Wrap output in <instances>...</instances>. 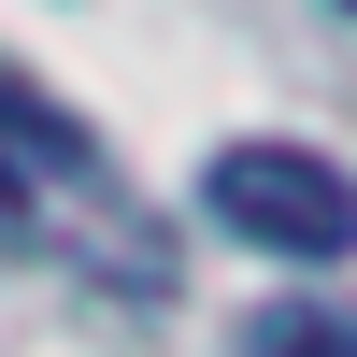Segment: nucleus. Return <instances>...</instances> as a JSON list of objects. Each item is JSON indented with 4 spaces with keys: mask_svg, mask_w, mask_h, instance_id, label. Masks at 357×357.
Returning <instances> with one entry per match:
<instances>
[{
    "mask_svg": "<svg viewBox=\"0 0 357 357\" xmlns=\"http://www.w3.org/2000/svg\"><path fill=\"white\" fill-rule=\"evenodd\" d=\"M0 243L86 272L100 301H172V229L143 215V186L43 100V86H0Z\"/></svg>",
    "mask_w": 357,
    "mask_h": 357,
    "instance_id": "1",
    "label": "nucleus"
},
{
    "mask_svg": "<svg viewBox=\"0 0 357 357\" xmlns=\"http://www.w3.org/2000/svg\"><path fill=\"white\" fill-rule=\"evenodd\" d=\"M200 200H215V229H243L257 257H343L357 243V172H329L314 143H215Z\"/></svg>",
    "mask_w": 357,
    "mask_h": 357,
    "instance_id": "2",
    "label": "nucleus"
},
{
    "mask_svg": "<svg viewBox=\"0 0 357 357\" xmlns=\"http://www.w3.org/2000/svg\"><path fill=\"white\" fill-rule=\"evenodd\" d=\"M243 357H357V314H329V301H286V314H257V343Z\"/></svg>",
    "mask_w": 357,
    "mask_h": 357,
    "instance_id": "3",
    "label": "nucleus"
},
{
    "mask_svg": "<svg viewBox=\"0 0 357 357\" xmlns=\"http://www.w3.org/2000/svg\"><path fill=\"white\" fill-rule=\"evenodd\" d=\"M343 15H357V0H343Z\"/></svg>",
    "mask_w": 357,
    "mask_h": 357,
    "instance_id": "4",
    "label": "nucleus"
}]
</instances>
